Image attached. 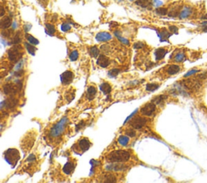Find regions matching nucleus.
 I'll return each mask as SVG.
<instances>
[{
	"instance_id": "1",
	"label": "nucleus",
	"mask_w": 207,
	"mask_h": 183,
	"mask_svg": "<svg viewBox=\"0 0 207 183\" xmlns=\"http://www.w3.org/2000/svg\"><path fill=\"white\" fill-rule=\"evenodd\" d=\"M130 159V153L126 150H115L106 156V160L111 163H125Z\"/></svg>"
},
{
	"instance_id": "2",
	"label": "nucleus",
	"mask_w": 207,
	"mask_h": 183,
	"mask_svg": "<svg viewBox=\"0 0 207 183\" xmlns=\"http://www.w3.org/2000/svg\"><path fill=\"white\" fill-rule=\"evenodd\" d=\"M68 119L66 116L63 117L60 121H58V123H56L52 127L49 132V136L50 137L53 138H58L60 137L63 134L64 131L66 129V124L68 123Z\"/></svg>"
},
{
	"instance_id": "3",
	"label": "nucleus",
	"mask_w": 207,
	"mask_h": 183,
	"mask_svg": "<svg viewBox=\"0 0 207 183\" xmlns=\"http://www.w3.org/2000/svg\"><path fill=\"white\" fill-rule=\"evenodd\" d=\"M23 54V48L19 44H14L11 49L7 51L8 59L13 63H17L18 61L22 58Z\"/></svg>"
},
{
	"instance_id": "4",
	"label": "nucleus",
	"mask_w": 207,
	"mask_h": 183,
	"mask_svg": "<svg viewBox=\"0 0 207 183\" xmlns=\"http://www.w3.org/2000/svg\"><path fill=\"white\" fill-rule=\"evenodd\" d=\"M5 159L10 165H12L14 167L17 161L20 160V153L18 150L15 149H10L7 151L5 152Z\"/></svg>"
},
{
	"instance_id": "5",
	"label": "nucleus",
	"mask_w": 207,
	"mask_h": 183,
	"mask_svg": "<svg viewBox=\"0 0 207 183\" xmlns=\"http://www.w3.org/2000/svg\"><path fill=\"white\" fill-rule=\"evenodd\" d=\"M147 118L144 117L143 115L142 116H136V117H134L133 119L130 120L129 121V125L131 128H134L135 130H139V129L142 128L146 123H147Z\"/></svg>"
},
{
	"instance_id": "6",
	"label": "nucleus",
	"mask_w": 207,
	"mask_h": 183,
	"mask_svg": "<svg viewBox=\"0 0 207 183\" xmlns=\"http://www.w3.org/2000/svg\"><path fill=\"white\" fill-rule=\"evenodd\" d=\"M155 112H156V104L153 102L146 103L140 109V113L142 114V115L147 116V117H150V116L154 115Z\"/></svg>"
},
{
	"instance_id": "7",
	"label": "nucleus",
	"mask_w": 207,
	"mask_h": 183,
	"mask_svg": "<svg viewBox=\"0 0 207 183\" xmlns=\"http://www.w3.org/2000/svg\"><path fill=\"white\" fill-rule=\"evenodd\" d=\"M74 77H75V74H74L73 72L70 71V70L65 71L63 74H62V75H61V82H62V84L64 85V86L70 85V84L72 82Z\"/></svg>"
},
{
	"instance_id": "8",
	"label": "nucleus",
	"mask_w": 207,
	"mask_h": 183,
	"mask_svg": "<svg viewBox=\"0 0 207 183\" xmlns=\"http://www.w3.org/2000/svg\"><path fill=\"white\" fill-rule=\"evenodd\" d=\"M193 14V8L190 6H184L182 7L181 13L179 15V18L181 20L188 19Z\"/></svg>"
},
{
	"instance_id": "9",
	"label": "nucleus",
	"mask_w": 207,
	"mask_h": 183,
	"mask_svg": "<svg viewBox=\"0 0 207 183\" xmlns=\"http://www.w3.org/2000/svg\"><path fill=\"white\" fill-rule=\"evenodd\" d=\"M78 148L80 149L82 152L87 151L91 147V143L87 138H82L77 144Z\"/></svg>"
},
{
	"instance_id": "10",
	"label": "nucleus",
	"mask_w": 207,
	"mask_h": 183,
	"mask_svg": "<svg viewBox=\"0 0 207 183\" xmlns=\"http://www.w3.org/2000/svg\"><path fill=\"white\" fill-rule=\"evenodd\" d=\"M96 64L102 68H107L110 65V59L105 55H100L97 58Z\"/></svg>"
},
{
	"instance_id": "11",
	"label": "nucleus",
	"mask_w": 207,
	"mask_h": 183,
	"mask_svg": "<svg viewBox=\"0 0 207 183\" xmlns=\"http://www.w3.org/2000/svg\"><path fill=\"white\" fill-rule=\"evenodd\" d=\"M95 39L99 42H106L109 40H112V35L106 32H99L95 36Z\"/></svg>"
},
{
	"instance_id": "12",
	"label": "nucleus",
	"mask_w": 207,
	"mask_h": 183,
	"mask_svg": "<svg viewBox=\"0 0 207 183\" xmlns=\"http://www.w3.org/2000/svg\"><path fill=\"white\" fill-rule=\"evenodd\" d=\"M75 168V163L73 161H68L65 164V166L62 168V171L65 174L69 175L71 174L72 172L74 171V169Z\"/></svg>"
},
{
	"instance_id": "13",
	"label": "nucleus",
	"mask_w": 207,
	"mask_h": 183,
	"mask_svg": "<svg viewBox=\"0 0 207 183\" xmlns=\"http://www.w3.org/2000/svg\"><path fill=\"white\" fill-rule=\"evenodd\" d=\"M12 23V20L11 17L9 16H4L2 17L1 21H0V27L2 29H7L9 28Z\"/></svg>"
},
{
	"instance_id": "14",
	"label": "nucleus",
	"mask_w": 207,
	"mask_h": 183,
	"mask_svg": "<svg viewBox=\"0 0 207 183\" xmlns=\"http://www.w3.org/2000/svg\"><path fill=\"white\" fill-rule=\"evenodd\" d=\"M167 53V50L164 48H159L155 51V57L156 61H160L164 59L165 55Z\"/></svg>"
},
{
	"instance_id": "15",
	"label": "nucleus",
	"mask_w": 207,
	"mask_h": 183,
	"mask_svg": "<svg viewBox=\"0 0 207 183\" xmlns=\"http://www.w3.org/2000/svg\"><path fill=\"white\" fill-rule=\"evenodd\" d=\"M181 71V66L178 65H170L166 69V72L168 75H174Z\"/></svg>"
},
{
	"instance_id": "16",
	"label": "nucleus",
	"mask_w": 207,
	"mask_h": 183,
	"mask_svg": "<svg viewBox=\"0 0 207 183\" xmlns=\"http://www.w3.org/2000/svg\"><path fill=\"white\" fill-rule=\"evenodd\" d=\"M134 3L137 6L143 8H150L153 5L151 0H137Z\"/></svg>"
},
{
	"instance_id": "17",
	"label": "nucleus",
	"mask_w": 207,
	"mask_h": 183,
	"mask_svg": "<svg viewBox=\"0 0 207 183\" xmlns=\"http://www.w3.org/2000/svg\"><path fill=\"white\" fill-rule=\"evenodd\" d=\"M17 102V99H15L14 97H10L5 102H3V103L5 104L6 109H12L16 106Z\"/></svg>"
},
{
	"instance_id": "18",
	"label": "nucleus",
	"mask_w": 207,
	"mask_h": 183,
	"mask_svg": "<svg viewBox=\"0 0 207 183\" xmlns=\"http://www.w3.org/2000/svg\"><path fill=\"white\" fill-rule=\"evenodd\" d=\"M102 182H117V177H116V176L113 174H112V173H107V174H105L104 175L103 177H102Z\"/></svg>"
},
{
	"instance_id": "19",
	"label": "nucleus",
	"mask_w": 207,
	"mask_h": 183,
	"mask_svg": "<svg viewBox=\"0 0 207 183\" xmlns=\"http://www.w3.org/2000/svg\"><path fill=\"white\" fill-rule=\"evenodd\" d=\"M181 9H182V7H173L171 9L170 11H168V14L167 15H168V16H170V17H177V16H179L180 13H181Z\"/></svg>"
},
{
	"instance_id": "20",
	"label": "nucleus",
	"mask_w": 207,
	"mask_h": 183,
	"mask_svg": "<svg viewBox=\"0 0 207 183\" xmlns=\"http://www.w3.org/2000/svg\"><path fill=\"white\" fill-rule=\"evenodd\" d=\"M159 36V37H160V40L161 41H165V40H167V39L172 36V32H168L167 29L165 28H163L161 30V32H160V33L159 32H158Z\"/></svg>"
},
{
	"instance_id": "21",
	"label": "nucleus",
	"mask_w": 207,
	"mask_h": 183,
	"mask_svg": "<svg viewBox=\"0 0 207 183\" xmlns=\"http://www.w3.org/2000/svg\"><path fill=\"white\" fill-rule=\"evenodd\" d=\"M100 89L103 92L104 95H109L110 92L112 91V86L108 82H103L100 86Z\"/></svg>"
},
{
	"instance_id": "22",
	"label": "nucleus",
	"mask_w": 207,
	"mask_h": 183,
	"mask_svg": "<svg viewBox=\"0 0 207 183\" xmlns=\"http://www.w3.org/2000/svg\"><path fill=\"white\" fill-rule=\"evenodd\" d=\"M114 166H111V167H106L107 169L109 170H114V171H120V170H124L127 168L126 166L123 165V163H115Z\"/></svg>"
},
{
	"instance_id": "23",
	"label": "nucleus",
	"mask_w": 207,
	"mask_h": 183,
	"mask_svg": "<svg viewBox=\"0 0 207 183\" xmlns=\"http://www.w3.org/2000/svg\"><path fill=\"white\" fill-rule=\"evenodd\" d=\"M96 92H97L96 88L94 87V86H91L87 88V96L89 98V100H92V99H93L95 98V95H96Z\"/></svg>"
},
{
	"instance_id": "24",
	"label": "nucleus",
	"mask_w": 207,
	"mask_h": 183,
	"mask_svg": "<svg viewBox=\"0 0 207 183\" xmlns=\"http://www.w3.org/2000/svg\"><path fill=\"white\" fill-rule=\"evenodd\" d=\"M46 32L49 36H54L56 32V28H55L54 25L52 23H46Z\"/></svg>"
},
{
	"instance_id": "25",
	"label": "nucleus",
	"mask_w": 207,
	"mask_h": 183,
	"mask_svg": "<svg viewBox=\"0 0 207 183\" xmlns=\"http://www.w3.org/2000/svg\"><path fill=\"white\" fill-rule=\"evenodd\" d=\"M24 47H25L26 50L29 52V54L35 55V52L37 51V48L35 47V45L30 44L29 42H25L24 43Z\"/></svg>"
},
{
	"instance_id": "26",
	"label": "nucleus",
	"mask_w": 207,
	"mask_h": 183,
	"mask_svg": "<svg viewBox=\"0 0 207 183\" xmlns=\"http://www.w3.org/2000/svg\"><path fill=\"white\" fill-rule=\"evenodd\" d=\"M167 98V95H158V96H156V97L154 98L152 100H151V102H153L154 103H155L156 105H159V104H161V103L166 100Z\"/></svg>"
},
{
	"instance_id": "27",
	"label": "nucleus",
	"mask_w": 207,
	"mask_h": 183,
	"mask_svg": "<svg viewBox=\"0 0 207 183\" xmlns=\"http://www.w3.org/2000/svg\"><path fill=\"white\" fill-rule=\"evenodd\" d=\"M89 54L91 57L97 58L100 56V49H98L97 46H92L89 49Z\"/></svg>"
},
{
	"instance_id": "28",
	"label": "nucleus",
	"mask_w": 207,
	"mask_h": 183,
	"mask_svg": "<svg viewBox=\"0 0 207 183\" xmlns=\"http://www.w3.org/2000/svg\"><path fill=\"white\" fill-rule=\"evenodd\" d=\"M75 90H69L68 91H66V95H65V98L66 100L67 101V103H70L74 98H75Z\"/></svg>"
},
{
	"instance_id": "29",
	"label": "nucleus",
	"mask_w": 207,
	"mask_h": 183,
	"mask_svg": "<svg viewBox=\"0 0 207 183\" xmlns=\"http://www.w3.org/2000/svg\"><path fill=\"white\" fill-rule=\"evenodd\" d=\"M25 38L27 39V40H28V42H29L30 44H33V45H37L38 44H39V40H38L37 38H35L34 36H32V35L26 33Z\"/></svg>"
},
{
	"instance_id": "30",
	"label": "nucleus",
	"mask_w": 207,
	"mask_h": 183,
	"mask_svg": "<svg viewBox=\"0 0 207 183\" xmlns=\"http://www.w3.org/2000/svg\"><path fill=\"white\" fill-rule=\"evenodd\" d=\"M2 36L4 38H12L14 36V31L10 30V29H3L2 31Z\"/></svg>"
},
{
	"instance_id": "31",
	"label": "nucleus",
	"mask_w": 207,
	"mask_h": 183,
	"mask_svg": "<svg viewBox=\"0 0 207 183\" xmlns=\"http://www.w3.org/2000/svg\"><path fill=\"white\" fill-rule=\"evenodd\" d=\"M155 12L159 15H166L168 14V9L167 7H157L155 9Z\"/></svg>"
},
{
	"instance_id": "32",
	"label": "nucleus",
	"mask_w": 207,
	"mask_h": 183,
	"mask_svg": "<svg viewBox=\"0 0 207 183\" xmlns=\"http://www.w3.org/2000/svg\"><path fill=\"white\" fill-rule=\"evenodd\" d=\"M12 44H19L22 40V37H21V33L20 32H18L17 33H15L14 35V36L12 38Z\"/></svg>"
},
{
	"instance_id": "33",
	"label": "nucleus",
	"mask_w": 207,
	"mask_h": 183,
	"mask_svg": "<svg viewBox=\"0 0 207 183\" xmlns=\"http://www.w3.org/2000/svg\"><path fill=\"white\" fill-rule=\"evenodd\" d=\"M159 88V84H157V83H149L146 86V90L150 92L155 91Z\"/></svg>"
},
{
	"instance_id": "34",
	"label": "nucleus",
	"mask_w": 207,
	"mask_h": 183,
	"mask_svg": "<svg viewBox=\"0 0 207 183\" xmlns=\"http://www.w3.org/2000/svg\"><path fill=\"white\" fill-rule=\"evenodd\" d=\"M184 59H185V54L184 52H179L175 55V57H174V60L176 62H182Z\"/></svg>"
},
{
	"instance_id": "35",
	"label": "nucleus",
	"mask_w": 207,
	"mask_h": 183,
	"mask_svg": "<svg viewBox=\"0 0 207 183\" xmlns=\"http://www.w3.org/2000/svg\"><path fill=\"white\" fill-rule=\"evenodd\" d=\"M129 137L128 136H121L120 137L118 138V143L120 144L121 146H126L129 143Z\"/></svg>"
},
{
	"instance_id": "36",
	"label": "nucleus",
	"mask_w": 207,
	"mask_h": 183,
	"mask_svg": "<svg viewBox=\"0 0 207 183\" xmlns=\"http://www.w3.org/2000/svg\"><path fill=\"white\" fill-rule=\"evenodd\" d=\"M114 34H115V36H117V38L118 40L121 41V43L124 44H126V45H128V44H129V41L127 39H126V38H123L121 36V32H119V31H115V32H114Z\"/></svg>"
},
{
	"instance_id": "37",
	"label": "nucleus",
	"mask_w": 207,
	"mask_h": 183,
	"mask_svg": "<svg viewBox=\"0 0 207 183\" xmlns=\"http://www.w3.org/2000/svg\"><path fill=\"white\" fill-rule=\"evenodd\" d=\"M79 52L77 51V50H74V51H72L70 53V56H69V58L70 60L71 61H75L78 60V58H79Z\"/></svg>"
},
{
	"instance_id": "38",
	"label": "nucleus",
	"mask_w": 207,
	"mask_h": 183,
	"mask_svg": "<svg viewBox=\"0 0 207 183\" xmlns=\"http://www.w3.org/2000/svg\"><path fill=\"white\" fill-rule=\"evenodd\" d=\"M125 133H126V135L128 136L129 137H134V136H136V134H137L135 132V129L133 128L126 129V131Z\"/></svg>"
},
{
	"instance_id": "39",
	"label": "nucleus",
	"mask_w": 207,
	"mask_h": 183,
	"mask_svg": "<svg viewBox=\"0 0 207 183\" xmlns=\"http://www.w3.org/2000/svg\"><path fill=\"white\" fill-rule=\"evenodd\" d=\"M120 73V69H111L110 71H109V73H108V74H109V76L111 77H116L117 75H118V74Z\"/></svg>"
},
{
	"instance_id": "40",
	"label": "nucleus",
	"mask_w": 207,
	"mask_h": 183,
	"mask_svg": "<svg viewBox=\"0 0 207 183\" xmlns=\"http://www.w3.org/2000/svg\"><path fill=\"white\" fill-rule=\"evenodd\" d=\"M70 28H71V27H70V25L69 23H62V26H61V29H62V31L64 32H68V31L70 30Z\"/></svg>"
},
{
	"instance_id": "41",
	"label": "nucleus",
	"mask_w": 207,
	"mask_h": 183,
	"mask_svg": "<svg viewBox=\"0 0 207 183\" xmlns=\"http://www.w3.org/2000/svg\"><path fill=\"white\" fill-rule=\"evenodd\" d=\"M168 29H169V31L172 32V33H175V34H177V33H178L179 28H177V27H176V26H175V25L169 26Z\"/></svg>"
},
{
	"instance_id": "42",
	"label": "nucleus",
	"mask_w": 207,
	"mask_h": 183,
	"mask_svg": "<svg viewBox=\"0 0 207 183\" xmlns=\"http://www.w3.org/2000/svg\"><path fill=\"white\" fill-rule=\"evenodd\" d=\"M198 72L199 69H192V70L189 71L186 74L184 75V77H189L190 76H193V74H195L196 73H198Z\"/></svg>"
},
{
	"instance_id": "43",
	"label": "nucleus",
	"mask_w": 207,
	"mask_h": 183,
	"mask_svg": "<svg viewBox=\"0 0 207 183\" xmlns=\"http://www.w3.org/2000/svg\"><path fill=\"white\" fill-rule=\"evenodd\" d=\"M35 160H36V157H35L34 154L29 155V157L27 158V161L28 162H34Z\"/></svg>"
},
{
	"instance_id": "44",
	"label": "nucleus",
	"mask_w": 207,
	"mask_h": 183,
	"mask_svg": "<svg viewBox=\"0 0 207 183\" xmlns=\"http://www.w3.org/2000/svg\"><path fill=\"white\" fill-rule=\"evenodd\" d=\"M84 126V122L82 121V122H80V123H79L77 126H76V132L79 131L81 128H83V127Z\"/></svg>"
},
{
	"instance_id": "45",
	"label": "nucleus",
	"mask_w": 207,
	"mask_h": 183,
	"mask_svg": "<svg viewBox=\"0 0 207 183\" xmlns=\"http://www.w3.org/2000/svg\"><path fill=\"white\" fill-rule=\"evenodd\" d=\"M144 44L142 43H141V42H138V43L134 44V48H135V49H141V48H142Z\"/></svg>"
},
{
	"instance_id": "46",
	"label": "nucleus",
	"mask_w": 207,
	"mask_h": 183,
	"mask_svg": "<svg viewBox=\"0 0 207 183\" xmlns=\"http://www.w3.org/2000/svg\"><path fill=\"white\" fill-rule=\"evenodd\" d=\"M38 2L40 4H41L42 6H46V4L48 2H46V0H38Z\"/></svg>"
},
{
	"instance_id": "47",
	"label": "nucleus",
	"mask_w": 207,
	"mask_h": 183,
	"mask_svg": "<svg viewBox=\"0 0 207 183\" xmlns=\"http://www.w3.org/2000/svg\"><path fill=\"white\" fill-rule=\"evenodd\" d=\"M1 9H2V12H1V17H3V15L5 14V11H4V8H3V6H1Z\"/></svg>"
},
{
	"instance_id": "48",
	"label": "nucleus",
	"mask_w": 207,
	"mask_h": 183,
	"mask_svg": "<svg viewBox=\"0 0 207 183\" xmlns=\"http://www.w3.org/2000/svg\"><path fill=\"white\" fill-rule=\"evenodd\" d=\"M202 32H207V25H205L202 28Z\"/></svg>"
},
{
	"instance_id": "49",
	"label": "nucleus",
	"mask_w": 207,
	"mask_h": 183,
	"mask_svg": "<svg viewBox=\"0 0 207 183\" xmlns=\"http://www.w3.org/2000/svg\"><path fill=\"white\" fill-rule=\"evenodd\" d=\"M201 19H202V20H207V13H206V14H205L204 15H202V17H201Z\"/></svg>"
},
{
	"instance_id": "50",
	"label": "nucleus",
	"mask_w": 207,
	"mask_h": 183,
	"mask_svg": "<svg viewBox=\"0 0 207 183\" xmlns=\"http://www.w3.org/2000/svg\"><path fill=\"white\" fill-rule=\"evenodd\" d=\"M206 74H207V72H206Z\"/></svg>"
}]
</instances>
